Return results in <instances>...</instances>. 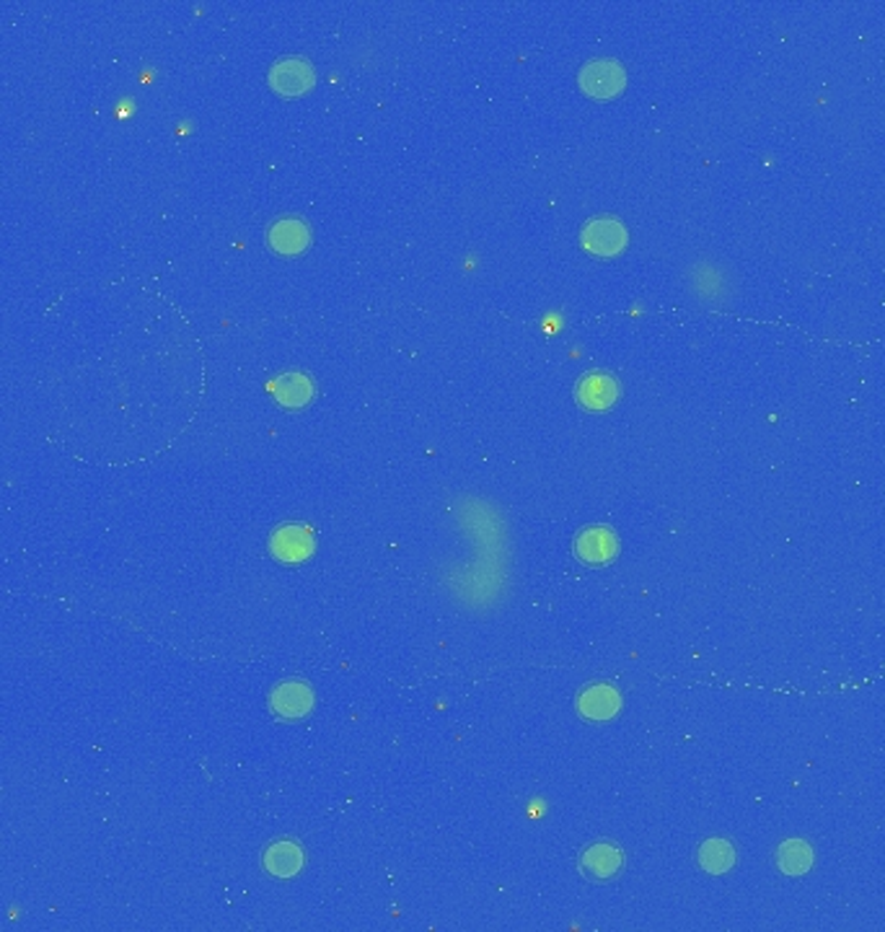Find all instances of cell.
Segmentation results:
<instances>
[{
  "label": "cell",
  "mask_w": 885,
  "mask_h": 932,
  "mask_svg": "<svg viewBox=\"0 0 885 932\" xmlns=\"http://www.w3.org/2000/svg\"><path fill=\"white\" fill-rule=\"evenodd\" d=\"M47 435L97 467L151 461L174 446L208 389L195 324L135 272L71 283L47 306Z\"/></svg>",
  "instance_id": "1"
},
{
  "label": "cell",
  "mask_w": 885,
  "mask_h": 932,
  "mask_svg": "<svg viewBox=\"0 0 885 932\" xmlns=\"http://www.w3.org/2000/svg\"><path fill=\"white\" fill-rule=\"evenodd\" d=\"M577 84H581V88L588 94V97L614 99L624 91L626 71L616 63V60L601 58L581 67V73H577Z\"/></svg>",
  "instance_id": "2"
},
{
  "label": "cell",
  "mask_w": 885,
  "mask_h": 932,
  "mask_svg": "<svg viewBox=\"0 0 885 932\" xmlns=\"http://www.w3.org/2000/svg\"><path fill=\"white\" fill-rule=\"evenodd\" d=\"M270 88L285 99L303 97L316 84V71L306 58H283L270 67Z\"/></svg>",
  "instance_id": "3"
},
{
  "label": "cell",
  "mask_w": 885,
  "mask_h": 932,
  "mask_svg": "<svg viewBox=\"0 0 885 932\" xmlns=\"http://www.w3.org/2000/svg\"><path fill=\"white\" fill-rule=\"evenodd\" d=\"M575 557L590 568H603L619 555V536L609 526H588L575 536Z\"/></svg>",
  "instance_id": "4"
},
{
  "label": "cell",
  "mask_w": 885,
  "mask_h": 932,
  "mask_svg": "<svg viewBox=\"0 0 885 932\" xmlns=\"http://www.w3.org/2000/svg\"><path fill=\"white\" fill-rule=\"evenodd\" d=\"M316 549L313 542V532L303 523H285V526L275 529L270 536V552L272 557L285 564H298L306 562Z\"/></svg>",
  "instance_id": "5"
},
{
  "label": "cell",
  "mask_w": 885,
  "mask_h": 932,
  "mask_svg": "<svg viewBox=\"0 0 885 932\" xmlns=\"http://www.w3.org/2000/svg\"><path fill=\"white\" fill-rule=\"evenodd\" d=\"M581 241L590 254L616 257L624 251L626 241H630V234H626V228L616 221V218H594V221H588L583 226Z\"/></svg>",
  "instance_id": "6"
},
{
  "label": "cell",
  "mask_w": 885,
  "mask_h": 932,
  "mask_svg": "<svg viewBox=\"0 0 885 932\" xmlns=\"http://www.w3.org/2000/svg\"><path fill=\"white\" fill-rule=\"evenodd\" d=\"M624 868V853L619 845L609 840L596 842V845L585 847L581 855V873L588 881L596 883H609L614 881Z\"/></svg>",
  "instance_id": "7"
},
{
  "label": "cell",
  "mask_w": 885,
  "mask_h": 932,
  "mask_svg": "<svg viewBox=\"0 0 885 932\" xmlns=\"http://www.w3.org/2000/svg\"><path fill=\"white\" fill-rule=\"evenodd\" d=\"M619 394H622V389H619L616 376H611V373L606 371H594L585 373V376L577 381L575 399L583 410L606 412L616 405Z\"/></svg>",
  "instance_id": "8"
},
{
  "label": "cell",
  "mask_w": 885,
  "mask_h": 932,
  "mask_svg": "<svg viewBox=\"0 0 885 932\" xmlns=\"http://www.w3.org/2000/svg\"><path fill=\"white\" fill-rule=\"evenodd\" d=\"M270 707L277 718L298 720L313 710V689L301 679H288L270 694Z\"/></svg>",
  "instance_id": "9"
},
{
  "label": "cell",
  "mask_w": 885,
  "mask_h": 932,
  "mask_svg": "<svg viewBox=\"0 0 885 932\" xmlns=\"http://www.w3.org/2000/svg\"><path fill=\"white\" fill-rule=\"evenodd\" d=\"M267 244L272 251L283 257H298L309 249L311 228L303 218H281L267 231Z\"/></svg>",
  "instance_id": "10"
},
{
  "label": "cell",
  "mask_w": 885,
  "mask_h": 932,
  "mask_svg": "<svg viewBox=\"0 0 885 932\" xmlns=\"http://www.w3.org/2000/svg\"><path fill=\"white\" fill-rule=\"evenodd\" d=\"M577 710H581L583 718L603 723V720L619 716V710H622V694L611 684H590L588 689H583L581 697H577Z\"/></svg>",
  "instance_id": "11"
},
{
  "label": "cell",
  "mask_w": 885,
  "mask_h": 932,
  "mask_svg": "<svg viewBox=\"0 0 885 932\" xmlns=\"http://www.w3.org/2000/svg\"><path fill=\"white\" fill-rule=\"evenodd\" d=\"M262 862H264V870H267L272 879L285 881V879H296V875L301 873L306 857H303V849H301V845H298V842L277 840V842H272L267 849H264Z\"/></svg>",
  "instance_id": "12"
},
{
  "label": "cell",
  "mask_w": 885,
  "mask_h": 932,
  "mask_svg": "<svg viewBox=\"0 0 885 932\" xmlns=\"http://www.w3.org/2000/svg\"><path fill=\"white\" fill-rule=\"evenodd\" d=\"M270 389L272 397L277 399V405L285 407V410H301V407L311 405L313 394H316L311 376H306L301 371L281 373V376L272 381Z\"/></svg>",
  "instance_id": "13"
},
{
  "label": "cell",
  "mask_w": 885,
  "mask_h": 932,
  "mask_svg": "<svg viewBox=\"0 0 885 932\" xmlns=\"http://www.w3.org/2000/svg\"><path fill=\"white\" fill-rule=\"evenodd\" d=\"M813 849L806 840H787L777 849V866L785 875H806L813 868Z\"/></svg>",
  "instance_id": "14"
},
{
  "label": "cell",
  "mask_w": 885,
  "mask_h": 932,
  "mask_svg": "<svg viewBox=\"0 0 885 932\" xmlns=\"http://www.w3.org/2000/svg\"><path fill=\"white\" fill-rule=\"evenodd\" d=\"M697 860L707 873L723 875L735 866V847L727 840H707L699 847Z\"/></svg>",
  "instance_id": "15"
}]
</instances>
